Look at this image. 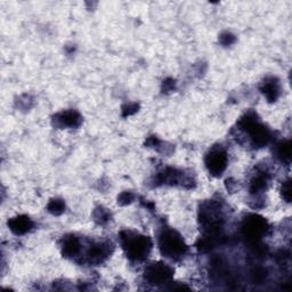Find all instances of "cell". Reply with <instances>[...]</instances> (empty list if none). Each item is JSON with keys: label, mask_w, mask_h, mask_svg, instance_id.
<instances>
[{"label": "cell", "mask_w": 292, "mask_h": 292, "mask_svg": "<svg viewBox=\"0 0 292 292\" xmlns=\"http://www.w3.org/2000/svg\"><path fill=\"white\" fill-rule=\"evenodd\" d=\"M123 249L127 251V255L135 261H142L147 256L151 249V242L147 237L141 235L126 233L121 237Z\"/></svg>", "instance_id": "6da1fadb"}, {"label": "cell", "mask_w": 292, "mask_h": 292, "mask_svg": "<svg viewBox=\"0 0 292 292\" xmlns=\"http://www.w3.org/2000/svg\"><path fill=\"white\" fill-rule=\"evenodd\" d=\"M160 249L162 254L170 258H178L184 255L185 245L183 238L175 231H166L160 237Z\"/></svg>", "instance_id": "7a4b0ae2"}, {"label": "cell", "mask_w": 292, "mask_h": 292, "mask_svg": "<svg viewBox=\"0 0 292 292\" xmlns=\"http://www.w3.org/2000/svg\"><path fill=\"white\" fill-rule=\"evenodd\" d=\"M205 165L212 175H220L227 166L226 152L222 147H213L206 155Z\"/></svg>", "instance_id": "3957f363"}, {"label": "cell", "mask_w": 292, "mask_h": 292, "mask_svg": "<svg viewBox=\"0 0 292 292\" xmlns=\"http://www.w3.org/2000/svg\"><path fill=\"white\" fill-rule=\"evenodd\" d=\"M172 277L173 270L166 263H153L146 270V280L153 284H165Z\"/></svg>", "instance_id": "277c9868"}, {"label": "cell", "mask_w": 292, "mask_h": 292, "mask_svg": "<svg viewBox=\"0 0 292 292\" xmlns=\"http://www.w3.org/2000/svg\"><path fill=\"white\" fill-rule=\"evenodd\" d=\"M56 121L62 127H77L80 123V117L77 112H63L56 117Z\"/></svg>", "instance_id": "5b68a950"}, {"label": "cell", "mask_w": 292, "mask_h": 292, "mask_svg": "<svg viewBox=\"0 0 292 292\" xmlns=\"http://www.w3.org/2000/svg\"><path fill=\"white\" fill-rule=\"evenodd\" d=\"M32 227V222L28 217H19L10 222V230L16 234H24L30 231Z\"/></svg>", "instance_id": "8992f818"}, {"label": "cell", "mask_w": 292, "mask_h": 292, "mask_svg": "<svg viewBox=\"0 0 292 292\" xmlns=\"http://www.w3.org/2000/svg\"><path fill=\"white\" fill-rule=\"evenodd\" d=\"M279 91H280L279 85H277V83H275L273 79L269 81H266V83L263 84V92L265 94V96L269 99V101H274V99H276L277 96H279Z\"/></svg>", "instance_id": "52a82bcc"}, {"label": "cell", "mask_w": 292, "mask_h": 292, "mask_svg": "<svg viewBox=\"0 0 292 292\" xmlns=\"http://www.w3.org/2000/svg\"><path fill=\"white\" fill-rule=\"evenodd\" d=\"M290 154H291L290 142H283L282 144L279 145V149H277V156H280L282 161L289 162Z\"/></svg>", "instance_id": "ba28073f"}, {"label": "cell", "mask_w": 292, "mask_h": 292, "mask_svg": "<svg viewBox=\"0 0 292 292\" xmlns=\"http://www.w3.org/2000/svg\"><path fill=\"white\" fill-rule=\"evenodd\" d=\"M63 210H64V204H63V202L59 200L52 201L51 204H49V211L55 213V215L62 213Z\"/></svg>", "instance_id": "9c48e42d"}, {"label": "cell", "mask_w": 292, "mask_h": 292, "mask_svg": "<svg viewBox=\"0 0 292 292\" xmlns=\"http://www.w3.org/2000/svg\"><path fill=\"white\" fill-rule=\"evenodd\" d=\"M133 199H134V195H131L130 193H128V192H126V193H123L120 197V202H124V204H129V202L133 201Z\"/></svg>", "instance_id": "30bf717a"}]
</instances>
